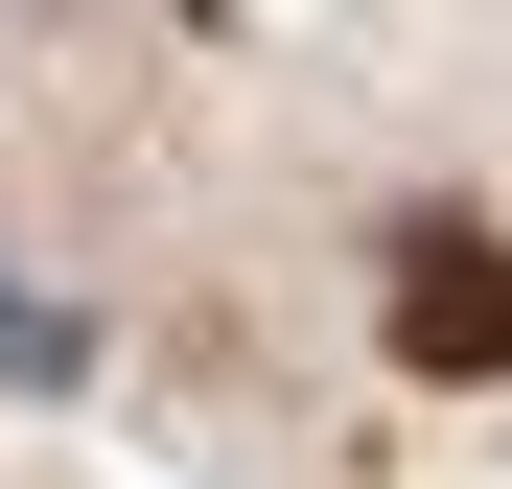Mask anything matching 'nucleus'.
<instances>
[{
    "mask_svg": "<svg viewBox=\"0 0 512 489\" xmlns=\"http://www.w3.org/2000/svg\"><path fill=\"white\" fill-rule=\"evenodd\" d=\"M373 303H396V373H512V233L489 210H419Z\"/></svg>",
    "mask_w": 512,
    "mask_h": 489,
    "instance_id": "obj_1",
    "label": "nucleus"
}]
</instances>
